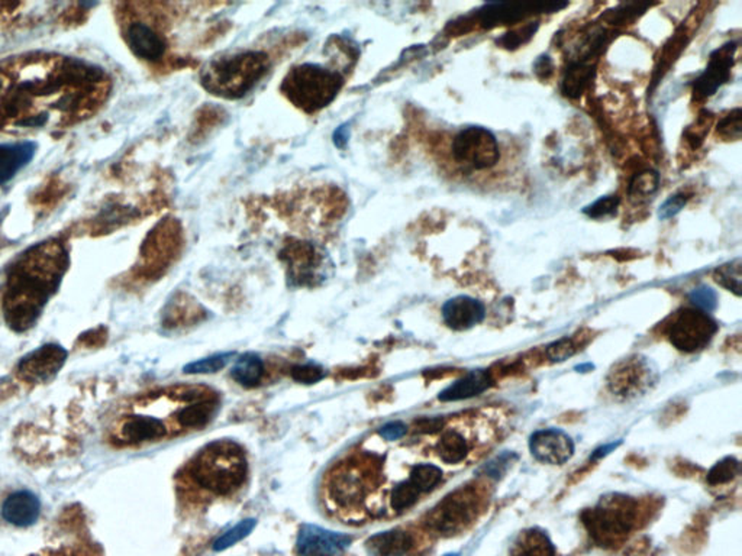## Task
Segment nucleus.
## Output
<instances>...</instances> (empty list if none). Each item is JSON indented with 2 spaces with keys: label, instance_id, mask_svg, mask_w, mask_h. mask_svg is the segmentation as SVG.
<instances>
[{
  "label": "nucleus",
  "instance_id": "nucleus-1",
  "mask_svg": "<svg viewBox=\"0 0 742 556\" xmlns=\"http://www.w3.org/2000/svg\"><path fill=\"white\" fill-rule=\"evenodd\" d=\"M110 80L90 62L28 54L0 64V129H60L88 119L109 96Z\"/></svg>",
  "mask_w": 742,
  "mask_h": 556
},
{
  "label": "nucleus",
  "instance_id": "nucleus-2",
  "mask_svg": "<svg viewBox=\"0 0 742 556\" xmlns=\"http://www.w3.org/2000/svg\"><path fill=\"white\" fill-rule=\"evenodd\" d=\"M66 248L59 240H47L26 250L9 269L5 284V320L15 332H25L37 324L48 300L59 290L69 269Z\"/></svg>",
  "mask_w": 742,
  "mask_h": 556
},
{
  "label": "nucleus",
  "instance_id": "nucleus-3",
  "mask_svg": "<svg viewBox=\"0 0 742 556\" xmlns=\"http://www.w3.org/2000/svg\"><path fill=\"white\" fill-rule=\"evenodd\" d=\"M270 67L269 55L257 50L221 55L205 67L202 86L219 98L240 99L264 79Z\"/></svg>",
  "mask_w": 742,
  "mask_h": 556
},
{
  "label": "nucleus",
  "instance_id": "nucleus-4",
  "mask_svg": "<svg viewBox=\"0 0 742 556\" xmlns=\"http://www.w3.org/2000/svg\"><path fill=\"white\" fill-rule=\"evenodd\" d=\"M244 452L231 440H218L205 447L190 466V476L205 490L218 495H231L247 478Z\"/></svg>",
  "mask_w": 742,
  "mask_h": 556
},
{
  "label": "nucleus",
  "instance_id": "nucleus-5",
  "mask_svg": "<svg viewBox=\"0 0 742 556\" xmlns=\"http://www.w3.org/2000/svg\"><path fill=\"white\" fill-rule=\"evenodd\" d=\"M344 86L339 70L319 64H302L289 71L281 84L286 98L306 113L324 109Z\"/></svg>",
  "mask_w": 742,
  "mask_h": 556
},
{
  "label": "nucleus",
  "instance_id": "nucleus-6",
  "mask_svg": "<svg viewBox=\"0 0 742 556\" xmlns=\"http://www.w3.org/2000/svg\"><path fill=\"white\" fill-rule=\"evenodd\" d=\"M637 510V502L628 495H606L583 513V524L597 545L615 546L633 531Z\"/></svg>",
  "mask_w": 742,
  "mask_h": 556
},
{
  "label": "nucleus",
  "instance_id": "nucleus-7",
  "mask_svg": "<svg viewBox=\"0 0 742 556\" xmlns=\"http://www.w3.org/2000/svg\"><path fill=\"white\" fill-rule=\"evenodd\" d=\"M452 154L455 163L473 171L490 170L500 160L498 139L480 127H470L455 135Z\"/></svg>",
  "mask_w": 742,
  "mask_h": 556
},
{
  "label": "nucleus",
  "instance_id": "nucleus-8",
  "mask_svg": "<svg viewBox=\"0 0 742 556\" xmlns=\"http://www.w3.org/2000/svg\"><path fill=\"white\" fill-rule=\"evenodd\" d=\"M477 510L479 498L476 491L462 487L447 495L442 502L438 503L437 507H433L426 519V526L437 533L452 536L473 523Z\"/></svg>",
  "mask_w": 742,
  "mask_h": 556
},
{
  "label": "nucleus",
  "instance_id": "nucleus-9",
  "mask_svg": "<svg viewBox=\"0 0 742 556\" xmlns=\"http://www.w3.org/2000/svg\"><path fill=\"white\" fill-rule=\"evenodd\" d=\"M168 432L170 428L163 419L137 403L113 423L110 442L118 447H132L163 439Z\"/></svg>",
  "mask_w": 742,
  "mask_h": 556
},
{
  "label": "nucleus",
  "instance_id": "nucleus-10",
  "mask_svg": "<svg viewBox=\"0 0 742 556\" xmlns=\"http://www.w3.org/2000/svg\"><path fill=\"white\" fill-rule=\"evenodd\" d=\"M718 325L708 313L698 309L681 310L669 327V339L681 353H696L709 345Z\"/></svg>",
  "mask_w": 742,
  "mask_h": 556
},
{
  "label": "nucleus",
  "instance_id": "nucleus-11",
  "mask_svg": "<svg viewBox=\"0 0 742 556\" xmlns=\"http://www.w3.org/2000/svg\"><path fill=\"white\" fill-rule=\"evenodd\" d=\"M366 464L357 466V464H346L335 469L334 474L329 476V497L335 504L344 509H351L354 505L360 504L363 498L367 495L368 476L364 473Z\"/></svg>",
  "mask_w": 742,
  "mask_h": 556
},
{
  "label": "nucleus",
  "instance_id": "nucleus-12",
  "mask_svg": "<svg viewBox=\"0 0 742 556\" xmlns=\"http://www.w3.org/2000/svg\"><path fill=\"white\" fill-rule=\"evenodd\" d=\"M353 538L328 531L315 524H303L299 531L296 551L300 556H339L351 545Z\"/></svg>",
  "mask_w": 742,
  "mask_h": 556
},
{
  "label": "nucleus",
  "instance_id": "nucleus-13",
  "mask_svg": "<svg viewBox=\"0 0 742 556\" xmlns=\"http://www.w3.org/2000/svg\"><path fill=\"white\" fill-rule=\"evenodd\" d=\"M67 360V351L59 345H44L28 353L19 363V379L26 382H47L54 379Z\"/></svg>",
  "mask_w": 742,
  "mask_h": 556
},
{
  "label": "nucleus",
  "instance_id": "nucleus-14",
  "mask_svg": "<svg viewBox=\"0 0 742 556\" xmlns=\"http://www.w3.org/2000/svg\"><path fill=\"white\" fill-rule=\"evenodd\" d=\"M529 449L534 458L548 466H563L575 455V442L560 429H542L532 433Z\"/></svg>",
  "mask_w": 742,
  "mask_h": 556
},
{
  "label": "nucleus",
  "instance_id": "nucleus-15",
  "mask_svg": "<svg viewBox=\"0 0 742 556\" xmlns=\"http://www.w3.org/2000/svg\"><path fill=\"white\" fill-rule=\"evenodd\" d=\"M652 382V370L647 361L633 358L619 363L609 375V389L623 399L644 393Z\"/></svg>",
  "mask_w": 742,
  "mask_h": 556
},
{
  "label": "nucleus",
  "instance_id": "nucleus-16",
  "mask_svg": "<svg viewBox=\"0 0 742 556\" xmlns=\"http://www.w3.org/2000/svg\"><path fill=\"white\" fill-rule=\"evenodd\" d=\"M735 47L734 42L718 48L717 52L710 55V61L703 71L702 76L696 80L693 88V95L698 99H706L712 96L722 84L727 83L731 77L732 66H734Z\"/></svg>",
  "mask_w": 742,
  "mask_h": 556
},
{
  "label": "nucleus",
  "instance_id": "nucleus-17",
  "mask_svg": "<svg viewBox=\"0 0 742 556\" xmlns=\"http://www.w3.org/2000/svg\"><path fill=\"white\" fill-rule=\"evenodd\" d=\"M442 317L445 325L454 331H467L483 322L486 307L470 296H457L442 306Z\"/></svg>",
  "mask_w": 742,
  "mask_h": 556
},
{
  "label": "nucleus",
  "instance_id": "nucleus-18",
  "mask_svg": "<svg viewBox=\"0 0 742 556\" xmlns=\"http://www.w3.org/2000/svg\"><path fill=\"white\" fill-rule=\"evenodd\" d=\"M40 513V498L33 491H15L2 504V516L16 527H30L37 523Z\"/></svg>",
  "mask_w": 742,
  "mask_h": 556
},
{
  "label": "nucleus",
  "instance_id": "nucleus-19",
  "mask_svg": "<svg viewBox=\"0 0 742 556\" xmlns=\"http://www.w3.org/2000/svg\"><path fill=\"white\" fill-rule=\"evenodd\" d=\"M284 259L288 262L291 278L296 283L308 284L315 280L320 266V257L317 250L309 244H291L284 250Z\"/></svg>",
  "mask_w": 742,
  "mask_h": 556
},
{
  "label": "nucleus",
  "instance_id": "nucleus-20",
  "mask_svg": "<svg viewBox=\"0 0 742 556\" xmlns=\"http://www.w3.org/2000/svg\"><path fill=\"white\" fill-rule=\"evenodd\" d=\"M178 244H180V238H178V231H173V226L170 223H164L160 226V230H157L151 237V244H147L146 269H164L168 261H170L171 255L177 251Z\"/></svg>",
  "mask_w": 742,
  "mask_h": 556
},
{
  "label": "nucleus",
  "instance_id": "nucleus-21",
  "mask_svg": "<svg viewBox=\"0 0 742 556\" xmlns=\"http://www.w3.org/2000/svg\"><path fill=\"white\" fill-rule=\"evenodd\" d=\"M35 151L37 146L30 141L0 146V184L15 177L16 173L33 160Z\"/></svg>",
  "mask_w": 742,
  "mask_h": 556
},
{
  "label": "nucleus",
  "instance_id": "nucleus-22",
  "mask_svg": "<svg viewBox=\"0 0 742 556\" xmlns=\"http://www.w3.org/2000/svg\"><path fill=\"white\" fill-rule=\"evenodd\" d=\"M412 546V534L399 529L375 534L366 543L370 556H404L411 552Z\"/></svg>",
  "mask_w": 742,
  "mask_h": 556
},
{
  "label": "nucleus",
  "instance_id": "nucleus-23",
  "mask_svg": "<svg viewBox=\"0 0 742 556\" xmlns=\"http://www.w3.org/2000/svg\"><path fill=\"white\" fill-rule=\"evenodd\" d=\"M491 379L488 371L474 370L464 375L459 382H452V386L440 394L441 401H467L471 397L480 396L490 387Z\"/></svg>",
  "mask_w": 742,
  "mask_h": 556
},
{
  "label": "nucleus",
  "instance_id": "nucleus-24",
  "mask_svg": "<svg viewBox=\"0 0 742 556\" xmlns=\"http://www.w3.org/2000/svg\"><path fill=\"white\" fill-rule=\"evenodd\" d=\"M539 6H528V5H508L490 4L486 5L479 12V24L483 28H495L505 24L518 23L524 21L528 16L532 15V12Z\"/></svg>",
  "mask_w": 742,
  "mask_h": 556
},
{
  "label": "nucleus",
  "instance_id": "nucleus-25",
  "mask_svg": "<svg viewBox=\"0 0 742 556\" xmlns=\"http://www.w3.org/2000/svg\"><path fill=\"white\" fill-rule=\"evenodd\" d=\"M215 410V399L187 403V406L178 409L176 413V422L183 429H201L211 422Z\"/></svg>",
  "mask_w": 742,
  "mask_h": 556
},
{
  "label": "nucleus",
  "instance_id": "nucleus-26",
  "mask_svg": "<svg viewBox=\"0 0 742 556\" xmlns=\"http://www.w3.org/2000/svg\"><path fill=\"white\" fill-rule=\"evenodd\" d=\"M510 556H556V548L544 532L529 529L519 534Z\"/></svg>",
  "mask_w": 742,
  "mask_h": 556
},
{
  "label": "nucleus",
  "instance_id": "nucleus-27",
  "mask_svg": "<svg viewBox=\"0 0 742 556\" xmlns=\"http://www.w3.org/2000/svg\"><path fill=\"white\" fill-rule=\"evenodd\" d=\"M437 454L445 464H459L469 454L466 438L457 430H447L441 435L437 444Z\"/></svg>",
  "mask_w": 742,
  "mask_h": 556
},
{
  "label": "nucleus",
  "instance_id": "nucleus-28",
  "mask_svg": "<svg viewBox=\"0 0 742 556\" xmlns=\"http://www.w3.org/2000/svg\"><path fill=\"white\" fill-rule=\"evenodd\" d=\"M231 372H233V379L241 386L254 387L262 382L264 363L259 355L245 353L240 356V360H237Z\"/></svg>",
  "mask_w": 742,
  "mask_h": 556
},
{
  "label": "nucleus",
  "instance_id": "nucleus-29",
  "mask_svg": "<svg viewBox=\"0 0 742 556\" xmlns=\"http://www.w3.org/2000/svg\"><path fill=\"white\" fill-rule=\"evenodd\" d=\"M592 73H594V69H592V66L585 64V62L573 64V66L567 70L565 81H563V91H565V95L573 99L580 98L583 90H585L587 83H589L590 79H592Z\"/></svg>",
  "mask_w": 742,
  "mask_h": 556
},
{
  "label": "nucleus",
  "instance_id": "nucleus-30",
  "mask_svg": "<svg viewBox=\"0 0 742 556\" xmlns=\"http://www.w3.org/2000/svg\"><path fill=\"white\" fill-rule=\"evenodd\" d=\"M442 480V471L433 464H418L414 466L409 476L411 481L421 493H428L437 487Z\"/></svg>",
  "mask_w": 742,
  "mask_h": 556
},
{
  "label": "nucleus",
  "instance_id": "nucleus-31",
  "mask_svg": "<svg viewBox=\"0 0 742 556\" xmlns=\"http://www.w3.org/2000/svg\"><path fill=\"white\" fill-rule=\"evenodd\" d=\"M421 495L423 493L409 480L397 484L396 487L392 488V491H390V509L397 513L411 509L412 505L418 503Z\"/></svg>",
  "mask_w": 742,
  "mask_h": 556
},
{
  "label": "nucleus",
  "instance_id": "nucleus-32",
  "mask_svg": "<svg viewBox=\"0 0 742 556\" xmlns=\"http://www.w3.org/2000/svg\"><path fill=\"white\" fill-rule=\"evenodd\" d=\"M660 175L655 171H641L638 174L633 175L631 180L630 187H628V194L631 199H647L655 193V190L659 189Z\"/></svg>",
  "mask_w": 742,
  "mask_h": 556
},
{
  "label": "nucleus",
  "instance_id": "nucleus-33",
  "mask_svg": "<svg viewBox=\"0 0 742 556\" xmlns=\"http://www.w3.org/2000/svg\"><path fill=\"white\" fill-rule=\"evenodd\" d=\"M255 526H257V520H243L237 526H233V529L224 533L221 538L216 539L215 543H214V551H215V552H223L225 549L237 545L238 542L243 541V539L247 538V536L252 533Z\"/></svg>",
  "mask_w": 742,
  "mask_h": 556
},
{
  "label": "nucleus",
  "instance_id": "nucleus-34",
  "mask_svg": "<svg viewBox=\"0 0 742 556\" xmlns=\"http://www.w3.org/2000/svg\"><path fill=\"white\" fill-rule=\"evenodd\" d=\"M715 277V281L718 284H720L722 287L727 288V290L732 291L737 296H741V261L737 259V261L728 262L725 266L719 267V269L715 271L713 274Z\"/></svg>",
  "mask_w": 742,
  "mask_h": 556
},
{
  "label": "nucleus",
  "instance_id": "nucleus-35",
  "mask_svg": "<svg viewBox=\"0 0 742 556\" xmlns=\"http://www.w3.org/2000/svg\"><path fill=\"white\" fill-rule=\"evenodd\" d=\"M739 473V461L734 457H727L722 461L717 462L715 466L710 468L706 480L710 485H720V484H727L734 480L735 476Z\"/></svg>",
  "mask_w": 742,
  "mask_h": 556
},
{
  "label": "nucleus",
  "instance_id": "nucleus-36",
  "mask_svg": "<svg viewBox=\"0 0 742 556\" xmlns=\"http://www.w3.org/2000/svg\"><path fill=\"white\" fill-rule=\"evenodd\" d=\"M233 353H218V355L209 356L205 360L196 361V363H187L185 367L186 374H212V372H218L223 370L226 363H230L231 356Z\"/></svg>",
  "mask_w": 742,
  "mask_h": 556
},
{
  "label": "nucleus",
  "instance_id": "nucleus-37",
  "mask_svg": "<svg viewBox=\"0 0 742 556\" xmlns=\"http://www.w3.org/2000/svg\"><path fill=\"white\" fill-rule=\"evenodd\" d=\"M537 28H538V23L525 24L524 26H519V28H515V30L505 33L499 42H500L502 47L508 48V50L520 47V45L525 44V42H528V41L534 37Z\"/></svg>",
  "mask_w": 742,
  "mask_h": 556
},
{
  "label": "nucleus",
  "instance_id": "nucleus-38",
  "mask_svg": "<svg viewBox=\"0 0 742 556\" xmlns=\"http://www.w3.org/2000/svg\"><path fill=\"white\" fill-rule=\"evenodd\" d=\"M689 298H690V302L693 303L696 309L700 310V312L709 313L717 309V291L712 290L710 287H706V286L695 288V290L691 291Z\"/></svg>",
  "mask_w": 742,
  "mask_h": 556
},
{
  "label": "nucleus",
  "instance_id": "nucleus-39",
  "mask_svg": "<svg viewBox=\"0 0 742 556\" xmlns=\"http://www.w3.org/2000/svg\"><path fill=\"white\" fill-rule=\"evenodd\" d=\"M741 127V109H735L718 124V134L724 139H739Z\"/></svg>",
  "mask_w": 742,
  "mask_h": 556
},
{
  "label": "nucleus",
  "instance_id": "nucleus-40",
  "mask_svg": "<svg viewBox=\"0 0 742 556\" xmlns=\"http://www.w3.org/2000/svg\"><path fill=\"white\" fill-rule=\"evenodd\" d=\"M577 345H576L575 339L563 338L560 341L554 342L553 345H549L547 349V355L549 360L554 363H563L570 356L577 353Z\"/></svg>",
  "mask_w": 742,
  "mask_h": 556
},
{
  "label": "nucleus",
  "instance_id": "nucleus-41",
  "mask_svg": "<svg viewBox=\"0 0 742 556\" xmlns=\"http://www.w3.org/2000/svg\"><path fill=\"white\" fill-rule=\"evenodd\" d=\"M618 206V196L602 197L599 201L595 202L594 204H590L589 208L585 209V213H586L589 218H606V216L614 215Z\"/></svg>",
  "mask_w": 742,
  "mask_h": 556
},
{
  "label": "nucleus",
  "instance_id": "nucleus-42",
  "mask_svg": "<svg viewBox=\"0 0 742 556\" xmlns=\"http://www.w3.org/2000/svg\"><path fill=\"white\" fill-rule=\"evenodd\" d=\"M291 377L300 384H315L324 379L325 372L317 365H296L291 368Z\"/></svg>",
  "mask_w": 742,
  "mask_h": 556
},
{
  "label": "nucleus",
  "instance_id": "nucleus-43",
  "mask_svg": "<svg viewBox=\"0 0 742 556\" xmlns=\"http://www.w3.org/2000/svg\"><path fill=\"white\" fill-rule=\"evenodd\" d=\"M710 117L709 118H700L698 120V124H696L695 127H691L690 131L688 132V141L690 144L691 148H699V146H702L703 139H705L706 134L709 132V125H710Z\"/></svg>",
  "mask_w": 742,
  "mask_h": 556
},
{
  "label": "nucleus",
  "instance_id": "nucleus-44",
  "mask_svg": "<svg viewBox=\"0 0 742 556\" xmlns=\"http://www.w3.org/2000/svg\"><path fill=\"white\" fill-rule=\"evenodd\" d=\"M686 202H688V197L684 196V194H677V196L671 197L666 203L662 204L661 211H660V218H673L674 215H677V213L681 211Z\"/></svg>",
  "mask_w": 742,
  "mask_h": 556
},
{
  "label": "nucleus",
  "instance_id": "nucleus-45",
  "mask_svg": "<svg viewBox=\"0 0 742 556\" xmlns=\"http://www.w3.org/2000/svg\"><path fill=\"white\" fill-rule=\"evenodd\" d=\"M408 432V428L402 422H390L382 426L379 430L380 437L386 440H397L404 438Z\"/></svg>",
  "mask_w": 742,
  "mask_h": 556
},
{
  "label": "nucleus",
  "instance_id": "nucleus-46",
  "mask_svg": "<svg viewBox=\"0 0 742 556\" xmlns=\"http://www.w3.org/2000/svg\"><path fill=\"white\" fill-rule=\"evenodd\" d=\"M442 425H444V422H442V419L440 418L421 419V420L416 422V429H418L419 432L433 433L441 429Z\"/></svg>",
  "mask_w": 742,
  "mask_h": 556
},
{
  "label": "nucleus",
  "instance_id": "nucleus-47",
  "mask_svg": "<svg viewBox=\"0 0 742 556\" xmlns=\"http://www.w3.org/2000/svg\"><path fill=\"white\" fill-rule=\"evenodd\" d=\"M553 70L554 64L548 55L541 57L538 61L535 62V73L538 74L541 79H548L553 74Z\"/></svg>",
  "mask_w": 742,
  "mask_h": 556
}]
</instances>
